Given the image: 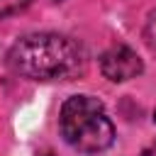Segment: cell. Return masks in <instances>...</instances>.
I'll return each instance as SVG.
<instances>
[{
  "mask_svg": "<svg viewBox=\"0 0 156 156\" xmlns=\"http://www.w3.org/2000/svg\"><path fill=\"white\" fill-rule=\"evenodd\" d=\"M10 66L34 80H68L83 73L85 58L76 41L61 34H27L7 54Z\"/></svg>",
  "mask_w": 156,
  "mask_h": 156,
  "instance_id": "1",
  "label": "cell"
},
{
  "mask_svg": "<svg viewBox=\"0 0 156 156\" xmlns=\"http://www.w3.org/2000/svg\"><path fill=\"white\" fill-rule=\"evenodd\" d=\"M58 127L63 139L83 154H98L115 139V127L105 115L102 102L90 95L68 98L61 107Z\"/></svg>",
  "mask_w": 156,
  "mask_h": 156,
  "instance_id": "2",
  "label": "cell"
},
{
  "mask_svg": "<svg viewBox=\"0 0 156 156\" xmlns=\"http://www.w3.org/2000/svg\"><path fill=\"white\" fill-rule=\"evenodd\" d=\"M141 58L136 56V51H132L129 46H112L102 54L100 58V71L105 78L110 80H129V78H136L141 73Z\"/></svg>",
  "mask_w": 156,
  "mask_h": 156,
  "instance_id": "3",
  "label": "cell"
},
{
  "mask_svg": "<svg viewBox=\"0 0 156 156\" xmlns=\"http://www.w3.org/2000/svg\"><path fill=\"white\" fill-rule=\"evenodd\" d=\"M27 2H29V0H0V17H5V15H12V12L22 10Z\"/></svg>",
  "mask_w": 156,
  "mask_h": 156,
  "instance_id": "4",
  "label": "cell"
},
{
  "mask_svg": "<svg viewBox=\"0 0 156 156\" xmlns=\"http://www.w3.org/2000/svg\"><path fill=\"white\" fill-rule=\"evenodd\" d=\"M146 39H149V44H151V49L156 51V10L149 15V20H146Z\"/></svg>",
  "mask_w": 156,
  "mask_h": 156,
  "instance_id": "5",
  "label": "cell"
},
{
  "mask_svg": "<svg viewBox=\"0 0 156 156\" xmlns=\"http://www.w3.org/2000/svg\"><path fill=\"white\" fill-rule=\"evenodd\" d=\"M141 156H156V141H151V144L141 151Z\"/></svg>",
  "mask_w": 156,
  "mask_h": 156,
  "instance_id": "6",
  "label": "cell"
},
{
  "mask_svg": "<svg viewBox=\"0 0 156 156\" xmlns=\"http://www.w3.org/2000/svg\"><path fill=\"white\" fill-rule=\"evenodd\" d=\"M41 156H54V154H41Z\"/></svg>",
  "mask_w": 156,
  "mask_h": 156,
  "instance_id": "7",
  "label": "cell"
},
{
  "mask_svg": "<svg viewBox=\"0 0 156 156\" xmlns=\"http://www.w3.org/2000/svg\"><path fill=\"white\" fill-rule=\"evenodd\" d=\"M154 119H156V112H154Z\"/></svg>",
  "mask_w": 156,
  "mask_h": 156,
  "instance_id": "8",
  "label": "cell"
}]
</instances>
